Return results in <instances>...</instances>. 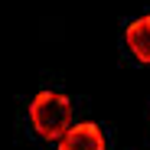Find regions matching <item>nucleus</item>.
I'll return each instance as SVG.
<instances>
[{"label": "nucleus", "mask_w": 150, "mask_h": 150, "mask_svg": "<svg viewBox=\"0 0 150 150\" xmlns=\"http://www.w3.org/2000/svg\"><path fill=\"white\" fill-rule=\"evenodd\" d=\"M30 124L46 140H59L72 127V101L62 91H39L30 101Z\"/></svg>", "instance_id": "nucleus-1"}, {"label": "nucleus", "mask_w": 150, "mask_h": 150, "mask_svg": "<svg viewBox=\"0 0 150 150\" xmlns=\"http://www.w3.org/2000/svg\"><path fill=\"white\" fill-rule=\"evenodd\" d=\"M59 150H105V134L91 121L72 124V127L59 137Z\"/></svg>", "instance_id": "nucleus-2"}, {"label": "nucleus", "mask_w": 150, "mask_h": 150, "mask_svg": "<svg viewBox=\"0 0 150 150\" xmlns=\"http://www.w3.org/2000/svg\"><path fill=\"white\" fill-rule=\"evenodd\" d=\"M124 39H127V49L134 52V59L144 62V65H150V13L137 16L134 23H127Z\"/></svg>", "instance_id": "nucleus-3"}]
</instances>
